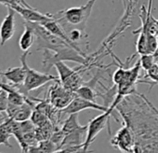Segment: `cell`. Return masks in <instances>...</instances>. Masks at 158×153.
I'll use <instances>...</instances> for the list:
<instances>
[{"label":"cell","instance_id":"obj_1","mask_svg":"<svg viewBox=\"0 0 158 153\" xmlns=\"http://www.w3.org/2000/svg\"><path fill=\"white\" fill-rule=\"evenodd\" d=\"M96 1L97 0H89L85 5L60 11L53 14V16L61 24L66 33L73 28H78L85 32L87 22L91 15Z\"/></svg>","mask_w":158,"mask_h":153},{"label":"cell","instance_id":"obj_2","mask_svg":"<svg viewBox=\"0 0 158 153\" xmlns=\"http://www.w3.org/2000/svg\"><path fill=\"white\" fill-rule=\"evenodd\" d=\"M64 61L75 62L82 65H87L89 63V57L84 52L79 51L71 45L63 46L56 51H51L49 50H43L42 64L46 71H48L56 63Z\"/></svg>","mask_w":158,"mask_h":153},{"label":"cell","instance_id":"obj_3","mask_svg":"<svg viewBox=\"0 0 158 153\" xmlns=\"http://www.w3.org/2000/svg\"><path fill=\"white\" fill-rule=\"evenodd\" d=\"M29 53H30L29 50L24 51L23 53V55L20 57L22 64L24 65V67L26 69V78H25L23 85L22 87H20L19 90L26 95L28 94L29 92L36 90L50 81H59V78L56 76L47 74V73H41V72H38V71L31 68L27 63V56L29 55Z\"/></svg>","mask_w":158,"mask_h":153},{"label":"cell","instance_id":"obj_4","mask_svg":"<svg viewBox=\"0 0 158 153\" xmlns=\"http://www.w3.org/2000/svg\"><path fill=\"white\" fill-rule=\"evenodd\" d=\"M114 109L110 107L108 111L102 112L101 115H99V116H97V117H95L89 120V122L88 124V131H87L86 139H85V142L83 144V147L85 150H89L90 145L93 143V141L95 140L97 135L105 128L106 125L108 127V133H109V134H111L110 118L114 117V119L116 121H119L118 118L114 115Z\"/></svg>","mask_w":158,"mask_h":153},{"label":"cell","instance_id":"obj_5","mask_svg":"<svg viewBox=\"0 0 158 153\" xmlns=\"http://www.w3.org/2000/svg\"><path fill=\"white\" fill-rule=\"evenodd\" d=\"M29 24L33 27L35 35V39L37 41V46H38L37 50H49L51 51H56L57 50L60 49L63 46L70 45L65 40L50 33L42 24H37V23H29Z\"/></svg>","mask_w":158,"mask_h":153},{"label":"cell","instance_id":"obj_6","mask_svg":"<svg viewBox=\"0 0 158 153\" xmlns=\"http://www.w3.org/2000/svg\"><path fill=\"white\" fill-rule=\"evenodd\" d=\"M54 66L59 74V81L66 89L75 93L79 87L85 84L86 81H84L81 76V67L71 68L64 63V62H58L54 64Z\"/></svg>","mask_w":158,"mask_h":153},{"label":"cell","instance_id":"obj_7","mask_svg":"<svg viewBox=\"0 0 158 153\" xmlns=\"http://www.w3.org/2000/svg\"><path fill=\"white\" fill-rule=\"evenodd\" d=\"M110 144L122 153H134L136 140L131 128L123 121V126L110 140Z\"/></svg>","mask_w":158,"mask_h":153},{"label":"cell","instance_id":"obj_8","mask_svg":"<svg viewBox=\"0 0 158 153\" xmlns=\"http://www.w3.org/2000/svg\"><path fill=\"white\" fill-rule=\"evenodd\" d=\"M75 96L76 94L74 92L66 89L59 81H57L48 90V100L54 107L62 110L73 101Z\"/></svg>","mask_w":158,"mask_h":153},{"label":"cell","instance_id":"obj_9","mask_svg":"<svg viewBox=\"0 0 158 153\" xmlns=\"http://www.w3.org/2000/svg\"><path fill=\"white\" fill-rule=\"evenodd\" d=\"M10 8H12L16 12H18L25 20V22L28 23L43 24L53 17V14H43L39 12L37 10L31 7L25 0H21V2L18 5Z\"/></svg>","mask_w":158,"mask_h":153},{"label":"cell","instance_id":"obj_10","mask_svg":"<svg viewBox=\"0 0 158 153\" xmlns=\"http://www.w3.org/2000/svg\"><path fill=\"white\" fill-rule=\"evenodd\" d=\"M110 107H105L104 105H100L97 102H91L89 100H86L82 97L75 96L73 101L61 111L62 114H73V113H79L80 111L86 110V109H97L102 112L108 111Z\"/></svg>","mask_w":158,"mask_h":153},{"label":"cell","instance_id":"obj_11","mask_svg":"<svg viewBox=\"0 0 158 153\" xmlns=\"http://www.w3.org/2000/svg\"><path fill=\"white\" fill-rule=\"evenodd\" d=\"M15 11L8 7V14L0 25V45L3 46L15 34Z\"/></svg>","mask_w":158,"mask_h":153},{"label":"cell","instance_id":"obj_12","mask_svg":"<svg viewBox=\"0 0 158 153\" xmlns=\"http://www.w3.org/2000/svg\"><path fill=\"white\" fill-rule=\"evenodd\" d=\"M3 76L10 83L20 88L23 85L26 78V69L24 65L18 67H10L3 72Z\"/></svg>","mask_w":158,"mask_h":153},{"label":"cell","instance_id":"obj_13","mask_svg":"<svg viewBox=\"0 0 158 153\" xmlns=\"http://www.w3.org/2000/svg\"><path fill=\"white\" fill-rule=\"evenodd\" d=\"M35 35L33 27L31 26V24L29 23L25 22L24 23V31L23 32V34L19 39L20 49L23 51H28L30 50V48L33 46V44L35 42Z\"/></svg>","mask_w":158,"mask_h":153},{"label":"cell","instance_id":"obj_14","mask_svg":"<svg viewBox=\"0 0 158 153\" xmlns=\"http://www.w3.org/2000/svg\"><path fill=\"white\" fill-rule=\"evenodd\" d=\"M12 120L8 118L0 123V146L4 145L9 148H12V145L10 143V138L13 136L12 133Z\"/></svg>","mask_w":158,"mask_h":153},{"label":"cell","instance_id":"obj_15","mask_svg":"<svg viewBox=\"0 0 158 153\" xmlns=\"http://www.w3.org/2000/svg\"><path fill=\"white\" fill-rule=\"evenodd\" d=\"M83 126L84 125H81L78 121V113H73V114H70L68 119L65 120L61 123L60 129L66 135V134H69L78 129L82 128Z\"/></svg>","mask_w":158,"mask_h":153},{"label":"cell","instance_id":"obj_16","mask_svg":"<svg viewBox=\"0 0 158 153\" xmlns=\"http://www.w3.org/2000/svg\"><path fill=\"white\" fill-rule=\"evenodd\" d=\"M75 94L77 96L82 97L86 100L91 101V102H96V99L98 96H100V93L95 91L94 88L88 84H84L81 87H79L76 91Z\"/></svg>","mask_w":158,"mask_h":153},{"label":"cell","instance_id":"obj_17","mask_svg":"<svg viewBox=\"0 0 158 153\" xmlns=\"http://www.w3.org/2000/svg\"><path fill=\"white\" fill-rule=\"evenodd\" d=\"M138 83L149 84L150 85L149 91H151L156 84H158V69H157L156 63L149 71L146 72L143 78H141L138 81Z\"/></svg>","mask_w":158,"mask_h":153},{"label":"cell","instance_id":"obj_18","mask_svg":"<svg viewBox=\"0 0 158 153\" xmlns=\"http://www.w3.org/2000/svg\"><path fill=\"white\" fill-rule=\"evenodd\" d=\"M30 120L33 121V123H34L36 127L43 126L44 124H46L48 121L50 120L44 113H42L41 111L37 110V109H35V108L34 109V111H33V113H32V116H31Z\"/></svg>","mask_w":158,"mask_h":153},{"label":"cell","instance_id":"obj_19","mask_svg":"<svg viewBox=\"0 0 158 153\" xmlns=\"http://www.w3.org/2000/svg\"><path fill=\"white\" fill-rule=\"evenodd\" d=\"M139 62H140L141 68L145 72L149 71L156 63L152 54H143V55H140Z\"/></svg>","mask_w":158,"mask_h":153},{"label":"cell","instance_id":"obj_20","mask_svg":"<svg viewBox=\"0 0 158 153\" xmlns=\"http://www.w3.org/2000/svg\"><path fill=\"white\" fill-rule=\"evenodd\" d=\"M21 2V0H0V4H3L7 7H14Z\"/></svg>","mask_w":158,"mask_h":153},{"label":"cell","instance_id":"obj_21","mask_svg":"<svg viewBox=\"0 0 158 153\" xmlns=\"http://www.w3.org/2000/svg\"><path fill=\"white\" fill-rule=\"evenodd\" d=\"M83 145H79V146H69V147H65V148H62V149H59V150H56L52 153H70L71 151L78 148L79 146H81Z\"/></svg>","mask_w":158,"mask_h":153},{"label":"cell","instance_id":"obj_22","mask_svg":"<svg viewBox=\"0 0 158 153\" xmlns=\"http://www.w3.org/2000/svg\"><path fill=\"white\" fill-rule=\"evenodd\" d=\"M92 152L93 151H91V150H85L84 147H83V146H79L78 148L71 151L70 153H92Z\"/></svg>","mask_w":158,"mask_h":153},{"label":"cell","instance_id":"obj_23","mask_svg":"<svg viewBox=\"0 0 158 153\" xmlns=\"http://www.w3.org/2000/svg\"><path fill=\"white\" fill-rule=\"evenodd\" d=\"M153 57H154V60H155V63H158V47L156 49V50L153 52Z\"/></svg>","mask_w":158,"mask_h":153},{"label":"cell","instance_id":"obj_24","mask_svg":"<svg viewBox=\"0 0 158 153\" xmlns=\"http://www.w3.org/2000/svg\"><path fill=\"white\" fill-rule=\"evenodd\" d=\"M148 103L150 104V106L152 107V108L153 109V111H154V112H155V113H156V114L158 115V109H157V108H156V107H154V106H153V105H152V103H151V102H150L149 100H148Z\"/></svg>","mask_w":158,"mask_h":153},{"label":"cell","instance_id":"obj_25","mask_svg":"<svg viewBox=\"0 0 158 153\" xmlns=\"http://www.w3.org/2000/svg\"><path fill=\"white\" fill-rule=\"evenodd\" d=\"M3 78H4V76H3V72H2L1 70H0V82L4 81V80H3Z\"/></svg>","mask_w":158,"mask_h":153},{"label":"cell","instance_id":"obj_26","mask_svg":"<svg viewBox=\"0 0 158 153\" xmlns=\"http://www.w3.org/2000/svg\"><path fill=\"white\" fill-rule=\"evenodd\" d=\"M156 37H158V20H156Z\"/></svg>","mask_w":158,"mask_h":153},{"label":"cell","instance_id":"obj_27","mask_svg":"<svg viewBox=\"0 0 158 153\" xmlns=\"http://www.w3.org/2000/svg\"><path fill=\"white\" fill-rule=\"evenodd\" d=\"M156 66H157V69H158V63H156Z\"/></svg>","mask_w":158,"mask_h":153},{"label":"cell","instance_id":"obj_28","mask_svg":"<svg viewBox=\"0 0 158 153\" xmlns=\"http://www.w3.org/2000/svg\"><path fill=\"white\" fill-rule=\"evenodd\" d=\"M157 39H158V37H157Z\"/></svg>","mask_w":158,"mask_h":153},{"label":"cell","instance_id":"obj_29","mask_svg":"<svg viewBox=\"0 0 158 153\" xmlns=\"http://www.w3.org/2000/svg\"><path fill=\"white\" fill-rule=\"evenodd\" d=\"M22 153H23V151H22Z\"/></svg>","mask_w":158,"mask_h":153}]
</instances>
